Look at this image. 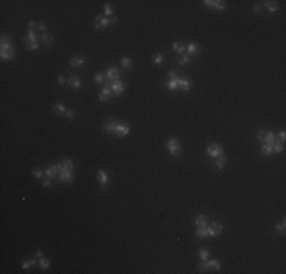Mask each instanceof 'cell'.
<instances>
[{
    "mask_svg": "<svg viewBox=\"0 0 286 274\" xmlns=\"http://www.w3.org/2000/svg\"><path fill=\"white\" fill-rule=\"evenodd\" d=\"M50 184H52V178H47V177H46V180L43 181V186H44V187H50Z\"/></svg>",
    "mask_w": 286,
    "mask_h": 274,
    "instance_id": "cell-43",
    "label": "cell"
},
{
    "mask_svg": "<svg viewBox=\"0 0 286 274\" xmlns=\"http://www.w3.org/2000/svg\"><path fill=\"white\" fill-rule=\"evenodd\" d=\"M37 26H38V29H40V31H41L43 34H44V31L47 29V27H46V25H44V23H38V25H37Z\"/></svg>",
    "mask_w": 286,
    "mask_h": 274,
    "instance_id": "cell-45",
    "label": "cell"
},
{
    "mask_svg": "<svg viewBox=\"0 0 286 274\" xmlns=\"http://www.w3.org/2000/svg\"><path fill=\"white\" fill-rule=\"evenodd\" d=\"M276 230H277V231H282V233H283V231H285V221H283L282 224L276 225Z\"/></svg>",
    "mask_w": 286,
    "mask_h": 274,
    "instance_id": "cell-44",
    "label": "cell"
},
{
    "mask_svg": "<svg viewBox=\"0 0 286 274\" xmlns=\"http://www.w3.org/2000/svg\"><path fill=\"white\" fill-rule=\"evenodd\" d=\"M105 78L110 79L111 82H113V81H117V79L120 78V72H119V69H117V67H108L107 72H105Z\"/></svg>",
    "mask_w": 286,
    "mask_h": 274,
    "instance_id": "cell-6",
    "label": "cell"
},
{
    "mask_svg": "<svg viewBox=\"0 0 286 274\" xmlns=\"http://www.w3.org/2000/svg\"><path fill=\"white\" fill-rule=\"evenodd\" d=\"M283 149H285V148H283L282 142H277V140H276V142L272 143V152H283Z\"/></svg>",
    "mask_w": 286,
    "mask_h": 274,
    "instance_id": "cell-30",
    "label": "cell"
},
{
    "mask_svg": "<svg viewBox=\"0 0 286 274\" xmlns=\"http://www.w3.org/2000/svg\"><path fill=\"white\" fill-rule=\"evenodd\" d=\"M189 61H190V55H187V53H183L178 56V64H181V66H186Z\"/></svg>",
    "mask_w": 286,
    "mask_h": 274,
    "instance_id": "cell-28",
    "label": "cell"
},
{
    "mask_svg": "<svg viewBox=\"0 0 286 274\" xmlns=\"http://www.w3.org/2000/svg\"><path fill=\"white\" fill-rule=\"evenodd\" d=\"M35 264H37V257H34V259H30V260L25 262V264L22 265V268H23V270H27L29 267H32V265H35Z\"/></svg>",
    "mask_w": 286,
    "mask_h": 274,
    "instance_id": "cell-33",
    "label": "cell"
},
{
    "mask_svg": "<svg viewBox=\"0 0 286 274\" xmlns=\"http://www.w3.org/2000/svg\"><path fill=\"white\" fill-rule=\"evenodd\" d=\"M262 6L268 8V11H269V12H276V11H279V5H277L276 2H265Z\"/></svg>",
    "mask_w": 286,
    "mask_h": 274,
    "instance_id": "cell-20",
    "label": "cell"
},
{
    "mask_svg": "<svg viewBox=\"0 0 286 274\" xmlns=\"http://www.w3.org/2000/svg\"><path fill=\"white\" fill-rule=\"evenodd\" d=\"M207 236H211V238H215V236H218L213 227H207Z\"/></svg>",
    "mask_w": 286,
    "mask_h": 274,
    "instance_id": "cell-41",
    "label": "cell"
},
{
    "mask_svg": "<svg viewBox=\"0 0 286 274\" xmlns=\"http://www.w3.org/2000/svg\"><path fill=\"white\" fill-rule=\"evenodd\" d=\"M285 137H286L285 131H280V134H279V140H280V142H283V140H285Z\"/></svg>",
    "mask_w": 286,
    "mask_h": 274,
    "instance_id": "cell-46",
    "label": "cell"
},
{
    "mask_svg": "<svg viewBox=\"0 0 286 274\" xmlns=\"http://www.w3.org/2000/svg\"><path fill=\"white\" fill-rule=\"evenodd\" d=\"M195 224H196V227H207V218L204 215H198L195 219Z\"/></svg>",
    "mask_w": 286,
    "mask_h": 274,
    "instance_id": "cell-21",
    "label": "cell"
},
{
    "mask_svg": "<svg viewBox=\"0 0 286 274\" xmlns=\"http://www.w3.org/2000/svg\"><path fill=\"white\" fill-rule=\"evenodd\" d=\"M53 111L58 114V116H62V114H66V108H64V105H61V104H55L53 105Z\"/></svg>",
    "mask_w": 286,
    "mask_h": 274,
    "instance_id": "cell-26",
    "label": "cell"
},
{
    "mask_svg": "<svg viewBox=\"0 0 286 274\" xmlns=\"http://www.w3.org/2000/svg\"><path fill=\"white\" fill-rule=\"evenodd\" d=\"M195 235H196V238H199V239L207 238V227H198L196 231H195Z\"/></svg>",
    "mask_w": 286,
    "mask_h": 274,
    "instance_id": "cell-25",
    "label": "cell"
},
{
    "mask_svg": "<svg viewBox=\"0 0 286 274\" xmlns=\"http://www.w3.org/2000/svg\"><path fill=\"white\" fill-rule=\"evenodd\" d=\"M260 9H262V5H256V6H254V11H256V12H259Z\"/></svg>",
    "mask_w": 286,
    "mask_h": 274,
    "instance_id": "cell-50",
    "label": "cell"
},
{
    "mask_svg": "<svg viewBox=\"0 0 286 274\" xmlns=\"http://www.w3.org/2000/svg\"><path fill=\"white\" fill-rule=\"evenodd\" d=\"M213 228H215V231H216V235H221L222 233V224L221 223H218V221H215L213 223V225H211Z\"/></svg>",
    "mask_w": 286,
    "mask_h": 274,
    "instance_id": "cell-34",
    "label": "cell"
},
{
    "mask_svg": "<svg viewBox=\"0 0 286 274\" xmlns=\"http://www.w3.org/2000/svg\"><path fill=\"white\" fill-rule=\"evenodd\" d=\"M108 20H110V25H114V23L117 22V18H116V17H111V18H108Z\"/></svg>",
    "mask_w": 286,
    "mask_h": 274,
    "instance_id": "cell-49",
    "label": "cell"
},
{
    "mask_svg": "<svg viewBox=\"0 0 286 274\" xmlns=\"http://www.w3.org/2000/svg\"><path fill=\"white\" fill-rule=\"evenodd\" d=\"M25 46H26L29 50H37L40 47V43H25Z\"/></svg>",
    "mask_w": 286,
    "mask_h": 274,
    "instance_id": "cell-37",
    "label": "cell"
},
{
    "mask_svg": "<svg viewBox=\"0 0 286 274\" xmlns=\"http://www.w3.org/2000/svg\"><path fill=\"white\" fill-rule=\"evenodd\" d=\"M257 139H259L262 143H274L276 142V134L272 131H260L257 134Z\"/></svg>",
    "mask_w": 286,
    "mask_h": 274,
    "instance_id": "cell-3",
    "label": "cell"
},
{
    "mask_svg": "<svg viewBox=\"0 0 286 274\" xmlns=\"http://www.w3.org/2000/svg\"><path fill=\"white\" fill-rule=\"evenodd\" d=\"M163 59H164V55H163L161 52H157L155 55H154V58H152L154 64H157V66H160V64L163 63Z\"/></svg>",
    "mask_w": 286,
    "mask_h": 274,
    "instance_id": "cell-27",
    "label": "cell"
},
{
    "mask_svg": "<svg viewBox=\"0 0 286 274\" xmlns=\"http://www.w3.org/2000/svg\"><path fill=\"white\" fill-rule=\"evenodd\" d=\"M108 25H110V20H108L107 17H102V15H98V17H96V22H95V27H96V29L102 31V29H105Z\"/></svg>",
    "mask_w": 286,
    "mask_h": 274,
    "instance_id": "cell-10",
    "label": "cell"
},
{
    "mask_svg": "<svg viewBox=\"0 0 286 274\" xmlns=\"http://www.w3.org/2000/svg\"><path fill=\"white\" fill-rule=\"evenodd\" d=\"M122 66H123L125 69H132V61H131L130 58L123 56V58H122Z\"/></svg>",
    "mask_w": 286,
    "mask_h": 274,
    "instance_id": "cell-32",
    "label": "cell"
},
{
    "mask_svg": "<svg viewBox=\"0 0 286 274\" xmlns=\"http://www.w3.org/2000/svg\"><path fill=\"white\" fill-rule=\"evenodd\" d=\"M199 44H196V43H189L187 44V55H198L199 53Z\"/></svg>",
    "mask_w": 286,
    "mask_h": 274,
    "instance_id": "cell-15",
    "label": "cell"
},
{
    "mask_svg": "<svg viewBox=\"0 0 286 274\" xmlns=\"http://www.w3.org/2000/svg\"><path fill=\"white\" fill-rule=\"evenodd\" d=\"M32 174L35 175V177H37V178H41V177H43V175L46 174V172H43V171H41V169H38V168H35V169H34V171H32Z\"/></svg>",
    "mask_w": 286,
    "mask_h": 274,
    "instance_id": "cell-40",
    "label": "cell"
},
{
    "mask_svg": "<svg viewBox=\"0 0 286 274\" xmlns=\"http://www.w3.org/2000/svg\"><path fill=\"white\" fill-rule=\"evenodd\" d=\"M58 81H59V84H66V78L64 76H58Z\"/></svg>",
    "mask_w": 286,
    "mask_h": 274,
    "instance_id": "cell-48",
    "label": "cell"
},
{
    "mask_svg": "<svg viewBox=\"0 0 286 274\" xmlns=\"http://www.w3.org/2000/svg\"><path fill=\"white\" fill-rule=\"evenodd\" d=\"M225 165H227V157L224 154H221L219 157H216V168L218 169H222Z\"/></svg>",
    "mask_w": 286,
    "mask_h": 274,
    "instance_id": "cell-19",
    "label": "cell"
},
{
    "mask_svg": "<svg viewBox=\"0 0 286 274\" xmlns=\"http://www.w3.org/2000/svg\"><path fill=\"white\" fill-rule=\"evenodd\" d=\"M105 79H107V78H105V73H98V75L95 76V81H96L98 84H102Z\"/></svg>",
    "mask_w": 286,
    "mask_h": 274,
    "instance_id": "cell-38",
    "label": "cell"
},
{
    "mask_svg": "<svg viewBox=\"0 0 286 274\" xmlns=\"http://www.w3.org/2000/svg\"><path fill=\"white\" fill-rule=\"evenodd\" d=\"M75 178V175L72 171H61L59 172V181L61 183H72Z\"/></svg>",
    "mask_w": 286,
    "mask_h": 274,
    "instance_id": "cell-11",
    "label": "cell"
},
{
    "mask_svg": "<svg viewBox=\"0 0 286 274\" xmlns=\"http://www.w3.org/2000/svg\"><path fill=\"white\" fill-rule=\"evenodd\" d=\"M59 172V169H58V166L56 165H53V166H50V168H47L46 169V177L47 178H53V177H56V174Z\"/></svg>",
    "mask_w": 286,
    "mask_h": 274,
    "instance_id": "cell-18",
    "label": "cell"
},
{
    "mask_svg": "<svg viewBox=\"0 0 286 274\" xmlns=\"http://www.w3.org/2000/svg\"><path fill=\"white\" fill-rule=\"evenodd\" d=\"M67 82H69V84H70V85H72L73 88H79V87H81V81L78 79V76H73V75H72L70 78H69V79H67Z\"/></svg>",
    "mask_w": 286,
    "mask_h": 274,
    "instance_id": "cell-23",
    "label": "cell"
},
{
    "mask_svg": "<svg viewBox=\"0 0 286 274\" xmlns=\"http://www.w3.org/2000/svg\"><path fill=\"white\" fill-rule=\"evenodd\" d=\"M104 11H105V15H107V18H108V17L111 18V15H113V9H111V6H110V3H105V6H104Z\"/></svg>",
    "mask_w": 286,
    "mask_h": 274,
    "instance_id": "cell-35",
    "label": "cell"
},
{
    "mask_svg": "<svg viewBox=\"0 0 286 274\" xmlns=\"http://www.w3.org/2000/svg\"><path fill=\"white\" fill-rule=\"evenodd\" d=\"M207 154L210 155V157H219L221 154H224V151H222V146L219 145V143H211V145H208L207 146Z\"/></svg>",
    "mask_w": 286,
    "mask_h": 274,
    "instance_id": "cell-4",
    "label": "cell"
},
{
    "mask_svg": "<svg viewBox=\"0 0 286 274\" xmlns=\"http://www.w3.org/2000/svg\"><path fill=\"white\" fill-rule=\"evenodd\" d=\"M96 177H98V180H99V183H101L102 190H105V189H107V184H108V174H107V171L99 169V172L96 174Z\"/></svg>",
    "mask_w": 286,
    "mask_h": 274,
    "instance_id": "cell-8",
    "label": "cell"
},
{
    "mask_svg": "<svg viewBox=\"0 0 286 274\" xmlns=\"http://www.w3.org/2000/svg\"><path fill=\"white\" fill-rule=\"evenodd\" d=\"M128 133H130V126H128L127 124H120V122H119L117 126H116V133H114V136H119V137H120V136H127Z\"/></svg>",
    "mask_w": 286,
    "mask_h": 274,
    "instance_id": "cell-12",
    "label": "cell"
},
{
    "mask_svg": "<svg viewBox=\"0 0 286 274\" xmlns=\"http://www.w3.org/2000/svg\"><path fill=\"white\" fill-rule=\"evenodd\" d=\"M178 87L181 88L183 92L190 90V81L189 79H184V78H178Z\"/></svg>",
    "mask_w": 286,
    "mask_h": 274,
    "instance_id": "cell-17",
    "label": "cell"
},
{
    "mask_svg": "<svg viewBox=\"0 0 286 274\" xmlns=\"http://www.w3.org/2000/svg\"><path fill=\"white\" fill-rule=\"evenodd\" d=\"M166 88L167 90H177L178 88V75L172 70V72H169V82L166 84Z\"/></svg>",
    "mask_w": 286,
    "mask_h": 274,
    "instance_id": "cell-5",
    "label": "cell"
},
{
    "mask_svg": "<svg viewBox=\"0 0 286 274\" xmlns=\"http://www.w3.org/2000/svg\"><path fill=\"white\" fill-rule=\"evenodd\" d=\"M208 264H210V268H215V270H219V268H221V264H219V260H216V259L208 260Z\"/></svg>",
    "mask_w": 286,
    "mask_h": 274,
    "instance_id": "cell-36",
    "label": "cell"
},
{
    "mask_svg": "<svg viewBox=\"0 0 286 274\" xmlns=\"http://www.w3.org/2000/svg\"><path fill=\"white\" fill-rule=\"evenodd\" d=\"M56 166H58L59 172H61V171H73V162H72V160H69V158L61 160L59 163H56Z\"/></svg>",
    "mask_w": 286,
    "mask_h": 274,
    "instance_id": "cell-7",
    "label": "cell"
},
{
    "mask_svg": "<svg viewBox=\"0 0 286 274\" xmlns=\"http://www.w3.org/2000/svg\"><path fill=\"white\" fill-rule=\"evenodd\" d=\"M203 3L208 8H215V9H225L227 8V5L224 2H218V0H204Z\"/></svg>",
    "mask_w": 286,
    "mask_h": 274,
    "instance_id": "cell-9",
    "label": "cell"
},
{
    "mask_svg": "<svg viewBox=\"0 0 286 274\" xmlns=\"http://www.w3.org/2000/svg\"><path fill=\"white\" fill-rule=\"evenodd\" d=\"M66 116H67L69 119H73L76 114H75V111H73V110H67V111H66Z\"/></svg>",
    "mask_w": 286,
    "mask_h": 274,
    "instance_id": "cell-42",
    "label": "cell"
},
{
    "mask_svg": "<svg viewBox=\"0 0 286 274\" xmlns=\"http://www.w3.org/2000/svg\"><path fill=\"white\" fill-rule=\"evenodd\" d=\"M110 96H113V95H111V88H110V85L107 82L105 87L102 88V92H101V95H99V100L101 102H107V100L110 99Z\"/></svg>",
    "mask_w": 286,
    "mask_h": 274,
    "instance_id": "cell-13",
    "label": "cell"
},
{
    "mask_svg": "<svg viewBox=\"0 0 286 274\" xmlns=\"http://www.w3.org/2000/svg\"><path fill=\"white\" fill-rule=\"evenodd\" d=\"M117 124L119 122H116V121H107L104 124V131L105 133H108V134H114L116 133V126H117Z\"/></svg>",
    "mask_w": 286,
    "mask_h": 274,
    "instance_id": "cell-14",
    "label": "cell"
},
{
    "mask_svg": "<svg viewBox=\"0 0 286 274\" xmlns=\"http://www.w3.org/2000/svg\"><path fill=\"white\" fill-rule=\"evenodd\" d=\"M108 85H110V88H111V95H113L114 98L120 96V95L125 92V84H123L120 79L113 81V82H108Z\"/></svg>",
    "mask_w": 286,
    "mask_h": 274,
    "instance_id": "cell-2",
    "label": "cell"
},
{
    "mask_svg": "<svg viewBox=\"0 0 286 274\" xmlns=\"http://www.w3.org/2000/svg\"><path fill=\"white\" fill-rule=\"evenodd\" d=\"M34 257H37V259L43 257V253H41V250H37V251H35V256H34Z\"/></svg>",
    "mask_w": 286,
    "mask_h": 274,
    "instance_id": "cell-47",
    "label": "cell"
},
{
    "mask_svg": "<svg viewBox=\"0 0 286 274\" xmlns=\"http://www.w3.org/2000/svg\"><path fill=\"white\" fill-rule=\"evenodd\" d=\"M260 152H262L263 155H269V154H272V143H263Z\"/></svg>",
    "mask_w": 286,
    "mask_h": 274,
    "instance_id": "cell-24",
    "label": "cell"
},
{
    "mask_svg": "<svg viewBox=\"0 0 286 274\" xmlns=\"http://www.w3.org/2000/svg\"><path fill=\"white\" fill-rule=\"evenodd\" d=\"M172 47H174V50H177L180 55H183V53H184V46H183L181 43H178V41H175V43L172 44Z\"/></svg>",
    "mask_w": 286,
    "mask_h": 274,
    "instance_id": "cell-31",
    "label": "cell"
},
{
    "mask_svg": "<svg viewBox=\"0 0 286 274\" xmlns=\"http://www.w3.org/2000/svg\"><path fill=\"white\" fill-rule=\"evenodd\" d=\"M166 146H167V149H169V152L172 154V155H175V157H180L181 155V145H180V142H178V139L177 137H171L167 142H166Z\"/></svg>",
    "mask_w": 286,
    "mask_h": 274,
    "instance_id": "cell-1",
    "label": "cell"
},
{
    "mask_svg": "<svg viewBox=\"0 0 286 274\" xmlns=\"http://www.w3.org/2000/svg\"><path fill=\"white\" fill-rule=\"evenodd\" d=\"M40 267H41V270H47L49 267H50V262H49V259L47 257H40Z\"/></svg>",
    "mask_w": 286,
    "mask_h": 274,
    "instance_id": "cell-29",
    "label": "cell"
},
{
    "mask_svg": "<svg viewBox=\"0 0 286 274\" xmlns=\"http://www.w3.org/2000/svg\"><path fill=\"white\" fill-rule=\"evenodd\" d=\"M40 40H41V41H43L46 46H50V44L53 43V37H52V35H49V34H46V32H44V34H41Z\"/></svg>",
    "mask_w": 286,
    "mask_h": 274,
    "instance_id": "cell-22",
    "label": "cell"
},
{
    "mask_svg": "<svg viewBox=\"0 0 286 274\" xmlns=\"http://www.w3.org/2000/svg\"><path fill=\"white\" fill-rule=\"evenodd\" d=\"M69 64H70L72 67H81V66H84V64H85V58H84V56H76V58H72Z\"/></svg>",
    "mask_w": 286,
    "mask_h": 274,
    "instance_id": "cell-16",
    "label": "cell"
},
{
    "mask_svg": "<svg viewBox=\"0 0 286 274\" xmlns=\"http://www.w3.org/2000/svg\"><path fill=\"white\" fill-rule=\"evenodd\" d=\"M199 257H201V260H207L208 259V251L206 248H203L201 251H199Z\"/></svg>",
    "mask_w": 286,
    "mask_h": 274,
    "instance_id": "cell-39",
    "label": "cell"
}]
</instances>
